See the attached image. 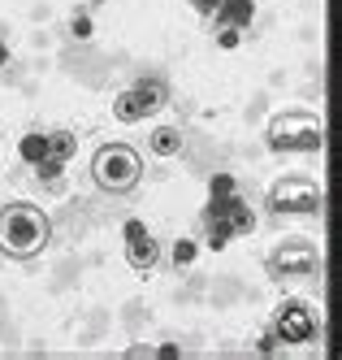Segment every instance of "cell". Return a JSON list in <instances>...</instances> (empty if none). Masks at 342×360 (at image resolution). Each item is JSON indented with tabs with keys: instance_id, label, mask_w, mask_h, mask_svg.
Returning <instances> with one entry per match:
<instances>
[{
	"instance_id": "6da1fadb",
	"label": "cell",
	"mask_w": 342,
	"mask_h": 360,
	"mask_svg": "<svg viewBox=\"0 0 342 360\" xmlns=\"http://www.w3.org/2000/svg\"><path fill=\"white\" fill-rule=\"evenodd\" d=\"M52 239V221L39 204H26V200H13L0 209V252L9 261H31L39 256Z\"/></svg>"
},
{
	"instance_id": "7a4b0ae2",
	"label": "cell",
	"mask_w": 342,
	"mask_h": 360,
	"mask_svg": "<svg viewBox=\"0 0 342 360\" xmlns=\"http://www.w3.org/2000/svg\"><path fill=\"white\" fill-rule=\"evenodd\" d=\"M91 178L109 195H130L143 178V157L130 143H104L91 157Z\"/></svg>"
},
{
	"instance_id": "3957f363",
	"label": "cell",
	"mask_w": 342,
	"mask_h": 360,
	"mask_svg": "<svg viewBox=\"0 0 342 360\" xmlns=\"http://www.w3.org/2000/svg\"><path fill=\"white\" fill-rule=\"evenodd\" d=\"M325 139V126L317 117H308V113H282L269 122V143L273 148H295V152H312V148H321Z\"/></svg>"
},
{
	"instance_id": "277c9868",
	"label": "cell",
	"mask_w": 342,
	"mask_h": 360,
	"mask_svg": "<svg viewBox=\"0 0 342 360\" xmlns=\"http://www.w3.org/2000/svg\"><path fill=\"white\" fill-rule=\"evenodd\" d=\"M269 209L273 213H317L321 209V187L303 174H291V178H277L269 187Z\"/></svg>"
},
{
	"instance_id": "5b68a950",
	"label": "cell",
	"mask_w": 342,
	"mask_h": 360,
	"mask_svg": "<svg viewBox=\"0 0 342 360\" xmlns=\"http://www.w3.org/2000/svg\"><path fill=\"white\" fill-rule=\"evenodd\" d=\"M317 313H312V304L303 300H286L277 304V313H273V334H277V343L286 347H299V343H312L317 339Z\"/></svg>"
},
{
	"instance_id": "8992f818",
	"label": "cell",
	"mask_w": 342,
	"mask_h": 360,
	"mask_svg": "<svg viewBox=\"0 0 342 360\" xmlns=\"http://www.w3.org/2000/svg\"><path fill=\"white\" fill-rule=\"evenodd\" d=\"M317 269V243L312 239H286L269 252V274L273 278H308Z\"/></svg>"
},
{
	"instance_id": "52a82bcc",
	"label": "cell",
	"mask_w": 342,
	"mask_h": 360,
	"mask_svg": "<svg viewBox=\"0 0 342 360\" xmlns=\"http://www.w3.org/2000/svg\"><path fill=\"white\" fill-rule=\"evenodd\" d=\"M126 261L135 265L139 274L156 269V265H161V239H152L147 230H143V235H135V239H126Z\"/></svg>"
},
{
	"instance_id": "ba28073f",
	"label": "cell",
	"mask_w": 342,
	"mask_h": 360,
	"mask_svg": "<svg viewBox=\"0 0 342 360\" xmlns=\"http://www.w3.org/2000/svg\"><path fill=\"white\" fill-rule=\"evenodd\" d=\"M256 0H217V27H247Z\"/></svg>"
},
{
	"instance_id": "9c48e42d",
	"label": "cell",
	"mask_w": 342,
	"mask_h": 360,
	"mask_svg": "<svg viewBox=\"0 0 342 360\" xmlns=\"http://www.w3.org/2000/svg\"><path fill=\"white\" fill-rule=\"evenodd\" d=\"M147 152L152 157H178L182 152V131L178 126H156V131L147 135Z\"/></svg>"
},
{
	"instance_id": "30bf717a",
	"label": "cell",
	"mask_w": 342,
	"mask_h": 360,
	"mask_svg": "<svg viewBox=\"0 0 342 360\" xmlns=\"http://www.w3.org/2000/svg\"><path fill=\"white\" fill-rule=\"evenodd\" d=\"M135 96L143 100V109H147V113H156V109H165V105H169V87H165L161 79H143V83H135Z\"/></svg>"
},
{
	"instance_id": "8fae6325",
	"label": "cell",
	"mask_w": 342,
	"mask_h": 360,
	"mask_svg": "<svg viewBox=\"0 0 342 360\" xmlns=\"http://www.w3.org/2000/svg\"><path fill=\"white\" fill-rule=\"evenodd\" d=\"M113 117H117V122H139V117H147V109H143V100L135 96V87L117 91V100H113Z\"/></svg>"
},
{
	"instance_id": "7c38bea8",
	"label": "cell",
	"mask_w": 342,
	"mask_h": 360,
	"mask_svg": "<svg viewBox=\"0 0 342 360\" xmlns=\"http://www.w3.org/2000/svg\"><path fill=\"white\" fill-rule=\"evenodd\" d=\"M18 152H22V161H26V165H39V161H48V135H44V131L22 135Z\"/></svg>"
},
{
	"instance_id": "4fadbf2b",
	"label": "cell",
	"mask_w": 342,
	"mask_h": 360,
	"mask_svg": "<svg viewBox=\"0 0 342 360\" xmlns=\"http://www.w3.org/2000/svg\"><path fill=\"white\" fill-rule=\"evenodd\" d=\"M70 152H74V131H48V161L65 165Z\"/></svg>"
},
{
	"instance_id": "5bb4252c",
	"label": "cell",
	"mask_w": 342,
	"mask_h": 360,
	"mask_svg": "<svg viewBox=\"0 0 342 360\" xmlns=\"http://www.w3.org/2000/svg\"><path fill=\"white\" fill-rule=\"evenodd\" d=\"M195 256H199V239H178L173 248H169V261H173V269H191L195 265Z\"/></svg>"
},
{
	"instance_id": "9a60e30c",
	"label": "cell",
	"mask_w": 342,
	"mask_h": 360,
	"mask_svg": "<svg viewBox=\"0 0 342 360\" xmlns=\"http://www.w3.org/2000/svg\"><path fill=\"white\" fill-rule=\"evenodd\" d=\"M208 187H213V200H230V195H239V191H234V174H213V183H208Z\"/></svg>"
},
{
	"instance_id": "2e32d148",
	"label": "cell",
	"mask_w": 342,
	"mask_h": 360,
	"mask_svg": "<svg viewBox=\"0 0 342 360\" xmlns=\"http://www.w3.org/2000/svg\"><path fill=\"white\" fill-rule=\"evenodd\" d=\"M70 31H74L78 39H91V31H96V22H91V13H74V18H70Z\"/></svg>"
},
{
	"instance_id": "e0dca14e",
	"label": "cell",
	"mask_w": 342,
	"mask_h": 360,
	"mask_svg": "<svg viewBox=\"0 0 342 360\" xmlns=\"http://www.w3.org/2000/svg\"><path fill=\"white\" fill-rule=\"evenodd\" d=\"M239 39H243V27H221V31H217V44L225 48V53H234V48H239Z\"/></svg>"
},
{
	"instance_id": "ac0fdd59",
	"label": "cell",
	"mask_w": 342,
	"mask_h": 360,
	"mask_svg": "<svg viewBox=\"0 0 342 360\" xmlns=\"http://www.w3.org/2000/svg\"><path fill=\"white\" fill-rule=\"evenodd\" d=\"M256 347H260V352H273V347H277V334H273V330H269V334H260Z\"/></svg>"
},
{
	"instance_id": "d6986e66",
	"label": "cell",
	"mask_w": 342,
	"mask_h": 360,
	"mask_svg": "<svg viewBox=\"0 0 342 360\" xmlns=\"http://www.w3.org/2000/svg\"><path fill=\"white\" fill-rule=\"evenodd\" d=\"M143 230H147L143 221H126V239H135V235H143Z\"/></svg>"
},
{
	"instance_id": "ffe728a7",
	"label": "cell",
	"mask_w": 342,
	"mask_h": 360,
	"mask_svg": "<svg viewBox=\"0 0 342 360\" xmlns=\"http://www.w3.org/2000/svg\"><path fill=\"white\" fill-rule=\"evenodd\" d=\"M195 9L199 13H217V0H195Z\"/></svg>"
},
{
	"instance_id": "44dd1931",
	"label": "cell",
	"mask_w": 342,
	"mask_h": 360,
	"mask_svg": "<svg viewBox=\"0 0 342 360\" xmlns=\"http://www.w3.org/2000/svg\"><path fill=\"white\" fill-rule=\"evenodd\" d=\"M5 61H9V48H5V44H0V65H5Z\"/></svg>"
}]
</instances>
